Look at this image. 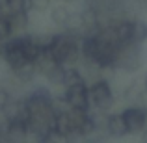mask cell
I'll return each instance as SVG.
<instances>
[{"label": "cell", "instance_id": "6da1fadb", "mask_svg": "<svg viewBox=\"0 0 147 143\" xmlns=\"http://www.w3.org/2000/svg\"><path fill=\"white\" fill-rule=\"evenodd\" d=\"M47 48L50 56L54 58V61L63 67L78 65L82 60V37L69 34L65 30L52 34V39H50V45Z\"/></svg>", "mask_w": 147, "mask_h": 143}, {"label": "cell", "instance_id": "7a4b0ae2", "mask_svg": "<svg viewBox=\"0 0 147 143\" xmlns=\"http://www.w3.org/2000/svg\"><path fill=\"white\" fill-rule=\"evenodd\" d=\"M90 102L91 110L99 111H112L117 102V93L114 89V84L108 76H99V78L90 82Z\"/></svg>", "mask_w": 147, "mask_h": 143}, {"label": "cell", "instance_id": "3957f363", "mask_svg": "<svg viewBox=\"0 0 147 143\" xmlns=\"http://www.w3.org/2000/svg\"><path fill=\"white\" fill-rule=\"evenodd\" d=\"M144 69V45L127 43L119 50L117 61H115V71L121 75H134V73Z\"/></svg>", "mask_w": 147, "mask_h": 143}, {"label": "cell", "instance_id": "277c9868", "mask_svg": "<svg viewBox=\"0 0 147 143\" xmlns=\"http://www.w3.org/2000/svg\"><path fill=\"white\" fill-rule=\"evenodd\" d=\"M121 117L125 121L129 136H142L147 130V106L144 102L127 104L121 110Z\"/></svg>", "mask_w": 147, "mask_h": 143}, {"label": "cell", "instance_id": "5b68a950", "mask_svg": "<svg viewBox=\"0 0 147 143\" xmlns=\"http://www.w3.org/2000/svg\"><path fill=\"white\" fill-rule=\"evenodd\" d=\"M119 97L127 104L144 102L147 99V73L138 71L134 75H130V78L125 82L123 89L119 91Z\"/></svg>", "mask_w": 147, "mask_h": 143}, {"label": "cell", "instance_id": "8992f818", "mask_svg": "<svg viewBox=\"0 0 147 143\" xmlns=\"http://www.w3.org/2000/svg\"><path fill=\"white\" fill-rule=\"evenodd\" d=\"M65 100H67L69 108L75 110H84L91 111V102H90V82L88 80H80V82L73 84V86L63 89Z\"/></svg>", "mask_w": 147, "mask_h": 143}, {"label": "cell", "instance_id": "52a82bcc", "mask_svg": "<svg viewBox=\"0 0 147 143\" xmlns=\"http://www.w3.org/2000/svg\"><path fill=\"white\" fill-rule=\"evenodd\" d=\"M73 6H71V2H65V0H61V2H58V4H52L50 6V9H49V19H50V22H52L54 26H58V28H63L65 24H67V21H69V17L73 15Z\"/></svg>", "mask_w": 147, "mask_h": 143}, {"label": "cell", "instance_id": "ba28073f", "mask_svg": "<svg viewBox=\"0 0 147 143\" xmlns=\"http://www.w3.org/2000/svg\"><path fill=\"white\" fill-rule=\"evenodd\" d=\"M106 136L108 138H125L129 136L127 132V126H125V121L121 117V111H110L106 117Z\"/></svg>", "mask_w": 147, "mask_h": 143}, {"label": "cell", "instance_id": "9c48e42d", "mask_svg": "<svg viewBox=\"0 0 147 143\" xmlns=\"http://www.w3.org/2000/svg\"><path fill=\"white\" fill-rule=\"evenodd\" d=\"M132 43L136 45L147 43V21L142 17L132 19Z\"/></svg>", "mask_w": 147, "mask_h": 143}, {"label": "cell", "instance_id": "30bf717a", "mask_svg": "<svg viewBox=\"0 0 147 143\" xmlns=\"http://www.w3.org/2000/svg\"><path fill=\"white\" fill-rule=\"evenodd\" d=\"M30 13H47L52 6V0H26Z\"/></svg>", "mask_w": 147, "mask_h": 143}, {"label": "cell", "instance_id": "8fae6325", "mask_svg": "<svg viewBox=\"0 0 147 143\" xmlns=\"http://www.w3.org/2000/svg\"><path fill=\"white\" fill-rule=\"evenodd\" d=\"M13 93H11L9 89H7L6 86H0V110H6L7 104L13 100Z\"/></svg>", "mask_w": 147, "mask_h": 143}, {"label": "cell", "instance_id": "7c38bea8", "mask_svg": "<svg viewBox=\"0 0 147 143\" xmlns=\"http://www.w3.org/2000/svg\"><path fill=\"white\" fill-rule=\"evenodd\" d=\"M65 2H71L73 4V2H76V0H65Z\"/></svg>", "mask_w": 147, "mask_h": 143}, {"label": "cell", "instance_id": "4fadbf2b", "mask_svg": "<svg viewBox=\"0 0 147 143\" xmlns=\"http://www.w3.org/2000/svg\"><path fill=\"white\" fill-rule=\"evenodd\" d=\"M0 6H2V0H0Z\"/></svg>", "mask_w": 147, "mask_h": 143}]
</instances>
